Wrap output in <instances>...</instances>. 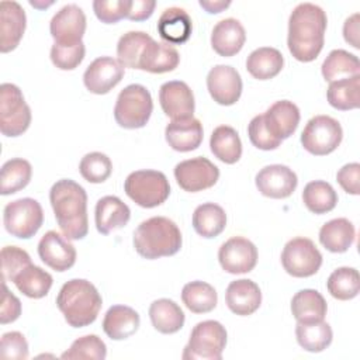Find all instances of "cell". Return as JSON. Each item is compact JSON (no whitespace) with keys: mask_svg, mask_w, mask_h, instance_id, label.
Masks as SVG:
<instances>
[{"mask_svg":"<svg viewBox=\"0 0 360 360\" xmlns=\"http://www.w3.org/2000/svg\"><path fill=\"white\" fill-rule=\"evenodd\" d=\"M326 13L314 3H300L290 14L287 45L300 62H312L323 48Z\"/></svg>","mask_w":360,"mask_h":360,"instance_id":"obj_1","label":"cell"},{"mask_svg":"<svg viewBox=\"0 0 360 360\" xmlns=\"http://www.w3.org/2000/svg\"><path fill=\"white\" fill-rule=\"evenodd\" d=\"M49 201L62 233L70 240L83 239L89 231L86 190L72 179H60L51 187Z\"/></svg>","mask_w":360,"mask_h":360,"instance_id":"obj_2","label":"cell"},{"mask_svg":"<svg viewBox=\"0 0 360 360\" xmlns=\"http://www.w3.org/2000/svg\"><path fill=\"white\" fill-rule=\"evenodd\" d=\"M56 305L70 326L83 328L96 321L103 300L90 281L73 278L65 283L59 290Z\"/></svg>","mask_w":360,"mask_h":360,"instance_id":"obj_3","label":"cell"},{"mask_svg":"<svg viewBox=\"0 0 360 360\" xmlns=\"http://www.w3.org/2000/svg\"><path fill=\"white\" fill-rule=\"evenodd\" d=\"M179 226L166 217H152L142 221L134 232V248L145 259H159L176 255L181 248Z\"/></svg>","mask_w":360,"mask_h":360,"instance_id":"obj_4","label":"cell"},{"mask_svg":"<svg viewBox=\"0 0 360 360\" xmlns=\"http://www.w3.org/2000/svg\"><path fill=\"white\" fill-rule=\"evenodd\" d=\"M152 110L153 101L149 90L142 84L134 83L120 91L114 107V118L120 127L136 129L146 125Z\"/></svg>","mask_w":360,"mask_h":360,"instance_id":"obj_5","label":"cell"},{"mask_svg":"<svg viewBox=\"0 0 360 360\" xmlns=\"http://www.w3.org/2000/svg\"><path fill=\"white\" fill-rule=\"evenodd\" d=\"M124 190L139 207L155 208L167 200L170 184L162 172L145 169L129 173L125 179Z\"/></svg>","mask_w":360,"mask_h":360,"instance_id":"obj_6","label":"cell"},{"mask_svg":"<svg viewBox=\"0 0 360 360\" xmlns=\"http://www.w3.org/2000/svg\"><path fill=\"white\" fill-rule=\"evenodd\" d=\"M226 345V329L218 321L198 322L191 333L181 357L184 360H221Z\"/></svg>","mask_w":360,"mask_h":360,"instance_id":"obj_7","label":"cell"},{"mask_svg":"<svg viewBox=\"0 0 360 360\" xmlns=\"http://www.w3.org/2000/svg\"><path fill=\"white\" fill-rule=\"evenodd\" d=\"M31 124V110L18 86L3 83L0 86V131L6 136L24 134Z\"/></svg>","mask_w":360,"mask_h":360,"instance_id":"obj_8","label":"cell"},{"mask_svg":"<svg viewBox=\"0 0 360 360\" xmlns=\"http://www.w3.org/2000/svg\"><path fill=\"white\" fill-rule=\"evenodd\" d=\"M3 222L11 236L30 239L39 231L44 222L42 207L30 197L14 200L4 207Z\"/></svg>","mask_w":360,"mask_h":360,"instance_id":"obj_9","label":"cell"},{"mask_svg":"<svg viewBox=\"0 0 360 360\" xmlns=\"http://www.w3.org/2000/svg\"><path fill=\"white\" fill-rule=\"evenodd\" d=\"M343 129L338 120L329 115L312 117L302 134L301 143L304 149L315 156H323L332 153L342 142Z\"/></svg>","mask_w":360,"mask_h":360,"instance_id":"obj_10","label":"cell"},{"mask_svg":"<svg viewBox=\"0 0 360 360\" xmlns=\"http://www.w3.org/2000/svg\"><path fill=\"white\" fill-rule=\"evenodd\" d=\"M281 264L292 277H311L319 270L322 255L311 239L298 236L285 243L281 252Z\"/></svg>","mask_w":360,"mask_h":360,"instance_id":"obj_11","label":"cell"},{"mask_svg":"<svg viewBox=\"0 0 360 360\" xmlns=\"http://www.w3.org/2000/svg\"><path fill=\"white\" fill-rule=\"evenodd\" d=\"M174 177L184 191L197 193L212 187L218 181L219 169L207 158L197 156L177 163Z\"/></svg>","mask_w":360,"mask_h":360,"instance_id":"obj_12","label":"cell"},{"mask_svg":"<svg viewBox=\"0 0 360 360\" xmlns=\"http://www.w3.org/2000/svg\"><path fill=\"white\" fill-rule=\"evenodd\" d=\"M218 260L226 273H249L257 263V249L249 239L233 236L221 245L218 250Z\"/></svg>","mask_w":360,"mask_h":360,"instance_id":"obj_13","label":"cell"},{"mask_svg":"<svg viewBox=\"0 0 360 360\" xmlns=\"http://www.w3.org/2000/svg\"><path fill=\"white\" fill-rule=\"evenodd\" d=\"M49 31L56 44L73 45L82 42L86 31V15L77 4H66L51 20Z\"/></svg>","mask_w":360,"mask_h":360,"instance_id":"obj_14","label":"cell"},{"mask_svg":"<svg viewBox=\"0 0 360 360\" xmlns=\"http://www.w3.org/2000/svg\"><path fill=\"white\" fill-rule=\"evenodd\" d=\"M125 68L111 56H100L94 59L83 75V83L90 93L107 94L124 77Z\"/></svg>","mask_w":360,"mask_h":360,"instance_id":"obj_15","label":"cell"},{"mask_svg":"<svg viewBox=\"0 0 360 360\" xmlns=\"http://www.w3.org/2000/svg\"><path fill=\"white\" fill-rule=\"evenodd\" d=\"M207 89L215 103L232 105L242 94L240 75L229 65H217L207 75Z\"/></svg>","mask_w":360,"mask_h":360,"instance_id":"obj_16","label":"cell"},{"mask_svg":"<svg viewBox=\"0 0 360 360\" xmlns=\"http://www.w3.org/2000/svg\"><path fill=\"white\" fill-rule=\"evenodd\" d=\"M255 183L264 197L287 198L295 191L298 179L288 166L269 165L259 170Z\"/></svg>","mask_w":360,"mask_h":360,"instance_id":"obj_17","label":"cell"},{"mask_svg":"<svg viewBox=\"0 0 360 360\" xmlns=\"http://www.w3.org/2000/svg\"><path fill=\"white\" fill-rule=\"evenodd\" d=\"M65 235L48 231L38 243L41 260L55 271H66L76 262V249Z\"/></svg>","mask_w":360,"mask_h":360,"instance_id":"obj_18","label":"cell"},{"mask_svg":"<svg viewBox=\"0 0 360 360\" xmlns=\"http://www.w3.org/2000/svg\"><path fill=\"white\" fill-rule=\"evenodd\" d=\"M159 101L163 112L172 120L190 118L194 114V94L181 80L163 83L159 89Z\"/></svg>","mask_w":360,"mask_h":360,"instance_id":"obj_19","label":"cell"},{"mask_svg":"<svg viewBox=\"0 0 360 360\" xmlns=\"http://www.w3.org/2000/svg\"><path fill=\"white\" fill-rule=\"evenodd\" d=\"M25 22V11L20 3L14 0L0 3V51L3 53L17 48L24 35Z\"/></svg>","mask_w":360,"mask_h":360,"instance_id":"obj_20","label":"cell"},{"mask_svg":"<svg viewBox=\"0 0 360 360\" xmlns=\"http://www.w3.org/2000/svg\"><path fill=\"white\" fill-rule=\"evenodd\" d=\"M263 120L269 132L283 141L295 132L300 124V110L292 101L280 100L267 108Z\"/></svg>","mask_w":360,"mask_h":360,"instance_id":"obj_21","label":"cell"},{"mask_svg":"<svg viewBox=\"0 0 360 360\" xmlns=\"http://www.w3.org/2000/svg\"><path fill=\"white\" fill-rule=\"evenodd\" d=\"M225 302L233 314L248 316L259 309L262 304V292L255 281L239 278L231 281L226 287Z\"/></svg>","mask_w":360,"mask_h":360,"instance_id":"obj_22","label":"cell"},{"mask_svg":"<svg viewBox=\"0 0 360 360\" xmlns=\"http://www.w3.org/2000/svg\"><path fill=\"white\" fill-rule=\"evenodd\" d=\"M165 136L172 149L190 152L197 149L202 142V124L194 117L172 120L165 129Z\"/></svg>","mask_w":360,"mask_h":360,"instance_id":"obj_23","label":"cell"},{"mask_svg":"<svg viewBox=\"0 0 360 360\" xmlns=\"http://www.w3.org/2000/svg\"><path fill=\"white\" fill-rule=\"evenodd\" d=\"M246 32L236 18H224L214 25L211 34L212 49L225 58L236 55L245 45Z\"/></svg>","mask_w":360,"mask_h":360,"instance_id":"obj_24","label":"cell"},{"mask_svg":"<svg viewBox=\"0 0 360 360\" xmlns=\"http://www.w3.org/2000/svg\"><path fill=\"white\" fill-rule=\"evenodd\" d=\"M129 218V207L115 195L101 197L96 204V228L103 235H108L110 232L125 226Z\"/></svg>","mask_w":360,"mask_h":360,"instance_id":"obj_25","label":"cell"},{"mask_svg":"<svg viewBox=\"0 0 360 360\" xmlns=\"http://www.w3.org/2000/svg\"><path fill=\"white\" fill-rule=\"evenodd\" d=\"M193 31L191 18L184 8L169 7L158 20V32L162 39L170 45L186 42Z\"/></svg>","mask_w":360,"mask_h":360,"instance_id":"obj_26","label":"cell"},{"mask_svg":"<svg viewBox=\"0 0 360 360\" xmlns=\"http://www.w3.org/2000/svg\"><path fill=\"white\" fill-rule=\"evenodd\" d=\"M141 323L139 314L127 305H112L104 315L103 330L112 340H122L132 336Z\"/></svg>","mask_w":360,"mask_h":360,"instance_id":"obj_27","label":"cell"},{"mask_svg":"<svg viewBox=\"0 0 360 360\" xmlns=\"http://www.w3.org/2000/svg\"><path fill=\"white\" fill-rule=\"evenodd\" d=\"M179 62L180 55L173 45L152 39L143 51L139 69L150 73H166L174 70Z\"/></svg>","mask_w":360,"mask_h":360,"instance_id":"obj_28","label":"cell"},{"mask_svg":"<svg viewBox=\"0 0 360 360\" xmlns=\"http://www.w3.org/2000/svg\"><path fill=\"white\" fill-rule=\"evenodd\" d=\"M356 229L347 218H335L325 222L319 229L321 245L332 253L346 252L354 242Z\"/></svg>","mask_w":360,"mask_h":360,"instance_id":"obj_29","label":"cell"},{"mask_svg":"<svg viewBox=\"0 0 360 360\" xmlns=\"http://www.w3.org/2000/svg\"><path fill=\"white\" fill-rule=\"evenodd\" d=\"M149 318L153 328L165 335L179 332L184 325L183 309L169 298H159L149 307Z\"/></svg>","mask_w":360,"mask_h":360,"instance_id":"obj_30","label":"cell"},{"mask_svg":"<svg viewBox=\"0 0 360 360\" xmlns=\"http://www.w3.org/2000/svg\"><path fill=\"white\" fill-rule=\"evenodd\" d=\"M284 66L281 52L271 46H262L249 53L246 59L248 72L257 80H269L277 76Z\"/></svg>","mask_w":360,"mask_h":360,"instance_id":"obj_31","label":"cell"},{"mask_svg":"<svg viewBox=\"0 0 360 360\" xmlns=\"http://www.w3.org/2000/svg\"><path fill=\"white\" fill-rule=\"evenodd\" d=\"M328 305L322 294L312 288L300 290L291 300V312L297 322L323 321Z\"/></svg>","mask_w":360,"mask_h":360,"instance_id":"obj_32","label":"cell"},{"mask_svg":"<svg viewBox=\"0 0 360 360\" xmlns=\"http://www.w3.org/2000/svg\"><path fill=\"white\" fill-rule=\"evenodd\" d=\"M210 148L214 156L226 165L236 163L242 156V142L239 134L229 125H219L212 131Z\"/></svg>","mask_w":360,"mask_h":360,"instance_id":"obj_33","label":"cell"},{"mask_svg":"<svg viewBox=\"0 0 360 360\" xmlns=\"http://www.w3.org/2000/svg\"><path fill=\"white\" fill-rule=\"evenodd\" d=\"M226 226V214L215 202H204L193 212V228L202 238H215Z\"/></svg>","mask_w":360,"mask_h":360,"instance_id":"obj_34","label":"cell"},{"mask_svg":"<svg viewBox=\"0 0 360 360\" xmlns=\"http://www.w3.org/2000/svg\"><path fill=\"white\" fill-rule=\"evenodd\" d=\"M295 336L298 345L312 353H319L325 350L332 343V328L325 321L314 322H297Z\"/></svg>","mask_w":360,"mask_h":360,"instance_id":"obj_35","label":"cell"},{"mask_svg":"<svg viewBox=\"0 0 360 360\" xmlns=\"http://www.w3.org/2000/svg\"><path fill=\"white\" fill-rule=\"evenodd\" d=\"M360 75L359 58L345 49H333L322 63V76L326 82H335Z\"/></svg>","mask_w":360,"mask_h":360,"instance_id":"obj_36","label":"cell"},{"mask_svg":"<svg viewBox=\"0 0 360 360\" xmlns=\"http://www.w3.org/2000/svg\"><path fill=\"white\" fill-rule=\"evenodd\" d=\"M326 97L336 110L347 111L357 108L360 105V75L330 82Z\"/></svg>","mask_w":360,"mask_h":360,"instance_id":"obj_37","label":"cell"},{"mask_svg":"<svg viewBox=\"0 0 360 360\" xmlns=\"http://www.w3.org/2000/svg\"><path fill=\"white\" fill-rule=\"evenodd\" d=\"M13 283L25 297L37 300L49 292L53 278L48 271L31 263L14 277Z\"/></svg>","mask_w":360,"mask_h":360,"instance_id":"obj_38","label":"cell"},{"mask_svg":"<svg viewBox=\"0 0 360 360\" xmlns=\"http://www.w3.org/2000/svg\"><path fill=\"white\" fill-rule=\"evenodd\" d=\"M181 300L191 312L207 314L217 307L218 294L211 284L195 280L183 287Z\"/></svg>","mask_w":360,"mask_h":360,"instance_id":"obj_39","label":"cell"},{"mask_svg":"<svg viewBox=\"0 0 360 360\" xmlns=\"http://www.w3.org/2000/svg\"><path fill=\"white\" fill-rule=\"evenodd\" d=\"M153 38L143 31H128L118 39L117 56L124 68L139 69V62L146 45Z\"/></svg>","mask_w":360,"mask_h":360,"instance_id":"obj_40","label":"cell"},{"mask_svg":"<svg viewBox=\"0 0 360 360\" xmlns=\"http://www.w3.org/2000/svg\"><path fill=\"white\" fill-rule=\"evenodd\" d=\"M31 174L32 167L28 160L22 158H14L7 160L1 166L0 193L3 195H8L22 190L30 183Z\"/></svg>","mask_w":360,"mask_h":360,"instance_id":"obj_41","label":"cell"},{"mask_svg":"<svg viewBox=\"0 0 360 360\" xmlns=\"http://www.w3.org/2000/svg\"><path fill=\"white\" fill-rule=\"evenodd\" d=\"M302 201L311 212L321 215L336 207L338 194L329 183L323 180H314L304 187Z\"/></svg>","mask_w":360,"mask_h":360,"instance_id":"obj_42","label":"cell"},{"mask_svg":"<svg viewBox=\"0 0 360 360\" xmlns=\"http://www.w3.org/2000/svg\"><path fill=\"white\" fill-rule=\"evenodd\" d=\"M329 294L340 301L357 297L360 291V276L354 267H339L330 273L326 281Z\"/></svg>","mask_w":360,"mask_h":360,"instance_id":"obj_43","label":"cell"},{"mask_svg":"<svg viewBox=\"0 0 360 360\" xmlns=\"http://www.w3.org/2000/svg\"><path fill=\"white\" fill-rule=\"evenodd\" d=\"M79 172L84 180L97 184L105 181L111 176L112 163L105 153L90 152L82 158Z\"/></svg>","mask_w":360,"mask_h":360,"instance_id":"obj_44","label":"cell"},{"mask_svg":"<svg viewBox=\"0 0 360 360\" xmlns=\"http://www.w3.org/2000/svg\"><path fill=\"white\" fill-rule=\"evenodd\" d=\"M107 356V346L97 335H86L76 339L70 347L60 356L62 359H93L104 360Z\"/></svg>","mask_w":360,"mask_h":360,"instance_id":"obj_45","label":"cell"},{"mask_svg":"<svg viewBox=\"0 0 360 360\" xmlns=\"http://www.w3.org/2000/svg\"><path fill=\"white\" fill-rule=\"evenodd\" d=\"M84 52L86 48L83 41L73 45H62L53 42L51 48V60L56 68L62 70H73L84 59Z\"/></svg>","mask_w":360,"mask_h":360,"instance_id":"obj_46","label":"cell"},{"mask_svg":"<svg viewBox=\"0 0 360 360\" xmlns=\"http://www.w3.org/2000/svg\"><path fill=\"white\" fill-rule=\"evenodd\" d=\"M31 264L30 255L18 246H4L1 249V274L3 281H13L14 277Z\"/></svg>","mask_w":360,"mask_h":360,"instance_id":"obj_47","label":"cell"},{"mask_svg":"<svg viewBox=\"0 0 360 360\" xmlns=\"http://www.w3.org/2000/svg\"><path fill=\"white\" fill-rule=\"evenodd\" d=\"M248 136L253 146L262 150H273L280 146L281 141L274 138L264 125L263 114L256 115L248 125Z\"/></svg>","mask_w":360,"mask_h":360,"instance_id":"obj_48","label":"cell"},{"mask_svg":"<svg viewBox=\"0 0 360 360\" xmlns=\"http://www.w3.org/2000/svg\"><path fill=\"white\" fill-rule=\"evenodd\" d=\"M129 0H94L93 10L96 17L104 24H115L127 17Z\"/></svg>","mask_w":360,"mask_h":360,"instance_id":"obj_49","label":"cell"},{"mask_svg":"<svg viewBox=\"0 0 360 360\" xmlns=\"http://www.w3.org/2000/svg\"><path fill=\"white\" fill-rule=\"evenodd\" d=\"M0 356L11 360H25L28 357V343L22 333L13 330L3 333Z\"/></svg>","mask_w":360,"mask_h":360,"instance_id":"obj_50","label":"cell"},{"mask_svg":"<svg viewBox=\"0 0 360 360\" xmlns=\"http://www.w3.org/2000/svg\"><path fill=\"white\" fill-rule=\"evenodd\" d=\"M336 180L340 184V187L352 194L359 195L360 193V165L357 162L347 163L339 169L336 173Z\"/></svg>","mask_w":360,"mask_h":360,"instance_id":"obj_51","label":"cell"},{"mask_svg":"<svg viewBox=\"0 0 360 360\" xmlns=\"http://www.w3.org/2000/svg\"><path fill=\"white\" fill-rule=\"evenodd\" d=\"M21 314V302L20 300L10 292V290L6 285V281H3V301H1V309H0V322L3 325L14 322Z\"/></svg>","mask_w":360,"mask_h":360,"instance_id":"obj_52","label":"cell"},{"mask_svg":"<svg viewBox=\"0 0 360 360\" xmlns=\"http://www.w3.org/2000/svg\"><path fill=\"white\" fill-rule=\"evenodd\" d=\"M155 7H156L155 0H129L125 18L132 21H143L153 14Z\"/></svg>","mask_w":360,"mask_h":360,"instance_id":"obj_53","label":"cell"},{"mask_svg":"<svg viewBox=\"0 0 360 360\" xmlns=\"http://www.w3.org/2000/svg\"><path fill=\"white\" fill-rule=\"evenodd\" d=\"M359 18L360 14L354 13L349 18H346L343 24V38L347 44H350L353 48L359 49L360 42H359Z\"/></svg>","mask_w":360,"mask_h":360,"instance_id":"obj_54","label":"cell"},{"mask_svg":"<svg viewBox=\"0 0 360 360\" xmlns=\"http://www.w3.org/2000/svg\"><path fill=\"white\" fill-rule=\"evenodd\" d=\"M200 6L211 13V14H217V13H221L222 10L228 8L231 6V1H224V0H200Z\"/></svg>","mask_w":360,"mask_h":360,"instance_id":"obj_55","label":"cell"}]
</instances>
